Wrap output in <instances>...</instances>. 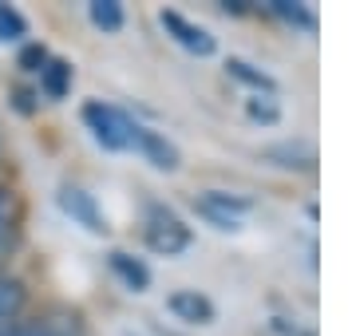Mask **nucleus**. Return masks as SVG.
<instances>
[{
  "instance_id": "obj_1",
  "label": "nucleus",
  "mask_w": 356,
  "mask_h": 336,
  "mask_svg": "<svg viewBox=\"0 0 356 336\" xmlns=\"http://www.w3.org/2000/svg\"><path fill=\"white\" fill-rule=\"evenodd\" d=\"M83 127L91 131V139L99 142L103 151H131V131H135V119L115 103H103V99H91L83 103Z\"/></svg>"
},
{
  "instance_id": "obj_2",
  "label": "nucleus",
  "mask_w": 356,
  "mask_h": 336,
  "mask_svg": "<svg viewBox=\"0 0 356 336\" xmlns=\"http://www.w3.org/2000/svg\"><path fill=\"white\" fill-rule=\"evenodd\" d=\"M143 237H147V249H154L159 258H178V253H186L194 242L191 226L178 218L175 210L159 206L151 202L147 206V226H143Z\"/></svg>"
},
{
  "instance_id": "obj_3",
  "label": "nucleus",
  "mask_w": 356,
  "mask_h": 336,
  "mask_svg": "<svg viewBox=\"0 0 356 336\" xmlns=\"http://www.w3.org/2000/svg\"><path fill=\"white\" fill-rule=\"evenodd\" d=\"M191 206L198 218H206L214 230L222 233H238L242 230L245 214L254 210V202L245 194H229V190H198V194L191 198Z\"/></svg>"
},
{
  "instance_id": "obj_4",
  "label": "nucleus",
  "mask_w": 356,
  "mask_h": 336,
  "mask_svg": "<svg viewBox=\"0 0 356 336\" xmlns=\"http://www.w3.org/2000/svg\"><path fill=\"white\" fill-rule=\"evenodd\" d=\"M159 24H163V32L170 40H175L178 48H186L191 56H214L218 52V36L210 32V28L194 24V20H186V16L178 12V8H163L159 12Z\"/></svg>"
},
{
  "instance_id": "obj_5",
  "label": "nucleus",
  "mask_w": 356,
  "mask_h": 336,
  "mask_svg": "<svg viewBox=\"0 0 356 336\" xmlns=\"http://www.w3.org/2000/svg\"><path fill=\"white\" fill-rule=\"evenodd\" d=\"M60 210H64L76 226H83L88 233H95V237L111 230V226H107V214H103L99 202H95V194H88V190L76 186V182H64V186H60Z\"/></svg>"
},
{
  "instance_id": "obj_6",
  "label": "nucleus",
  "mask_w": 356,
  "mask_h": 336,
  "mask_svg": "<svg viewBox=\"0 0 356 336\" xmlns=\"http://www.w3.org/2000/svg\"><path fill=\"white\" fill-rule=\"evenodd\" d=\"M131 151H139L151 167L166 170V174H175L178 167H182V151H178L175 142L166 139L163 131L154 127H143V123H135V131H131Z\"/></svg>"
},
{
  "instance_id": "obj_7",
  "label": "nucleus",
  "mask_w": 356,
  "mask_h": 336,
  "mask_svg": "<svg viewBox=\"0 0 356 336\" xmlns=\"http://www.w3.org/2000/svg\"><path fill=\"white\" fill-rule=\"evenodd\" d=\"M166 309H170V317H178L182 324H198V328L218 321V305L206 297V293H198V289H175V293L166 297Z\"/></svg>"
},
{
  "instance_id": "obj_8",
  "label": "nucleus",
  "mask_w": 356,
  "mask_h": 336,
  "mask_svg": "<svg viewBox=\"0 0 356 336\" xmlns=\"http://www.w3.org/2000/svg\"><path fill=\"white\" fill-rule=\"evenodd\" d=\"M107 265H111V273L127 285L131 293H147L151 281H154L151 265H147L143 258H135L131 249H111V253H107Z\"/></svg>"
},
{
  "instance_id": "obj_9",
  "label": "nucleus",
  "mask_w": 356,
  "mask_h": 336,
  "mask_svg": "<svg viewBox=\"0 0 356 336\" xmlns=\"http://www.w3.org/2000/svg\"><path fill=\"white\" fill-rule=\"evenodd\" d=\"M226 76L234 79V83H242V87H250L254 95H277V79L269 76L266 67L250 64V60H242V56H229L226 64Z\"/></svg>"
},
{
  "instance_id": "obj_10",
  "label": "nucleus",
  "mask_w": 356,
  "mask_h": 336,
  "mask_svg": "<svg viewBox=\"0 0 356 336\" xmlns=\"http://www.w3.org/2000/svg\"><path fill=\"white\" fill-rule=\"evenodd\" d=\"M266 158L281 170H297V174H313L317 170V151L309 142H277L266 146Z\"/></svg>"
},
{
  "instance_id": "obj_11",
  "label": "nucleus",
  "mask_w": 356,
  "mask_h": 336,
  "mask_svg": "<svg viewBox=\"0 0 356 336\" xmlns=\"http://www.w3.org/2000/svg\"><path fill=\"white\" fill-rule=\"evenodd\" d=\"M72 83H76V67L67 64V60H60V56H51L48 64H44V72H40V95L44 99H67V91H72Z\"/></svg>"
},
{
  "instance_id": "obj_12",
  "label": "nucleus",
  "mask_w": 356,
  "mask_h": 336,
  "mask_svg": "<svg viewBox=\"0 0 356 336\" xmlns=\"http://www.w3.org/2000/svg\"><path fill=\"white\" fill-rule=\"evenodd\" d=\"M28 305V289L20 277H8V273H0V328L4 324L20 321V312Z\"/></svg>"
},
{
  "instance_id": "obj_13",
  "label": "nucleus",
  "mask_w": 356,
  "mask_h": 336,
  "mask_svg": "<svg viewBox=\"0 0 356 336\" xmlns=\"http://www.w3.org/2000/svg\"><path fill=\"white\" fill-rule=\"evenodd\" d=\"M266 12L285 20V24H293V28H305V32H317V24H321L317 12H313V4H301V0H269Z\"/></svg>"
},
{
  "instance_id": "obj_14",
  "label": "nucleus",
  "mask_w": 356,
  "mask_h": 336,
  "mask_svg": "<svg viewBox=\"0 0 356 336\" xmlns=\"http://www.w3.org/2000/svg\"><path fill=\"white\" fill-rule=\"evenodd\" d=\"M88 20L99 28L103 36H115V32H123V24H127V8L119 0H91Z\"/></svg>"
},
{
  "instance_id": "obj_15",
  "label": "nucleus",
  "mask_w": 356,
  "mask_h": 336,
  "mask_svg": "<svg viewBox=\"0 0 356 336\" xmlns=\"http://www.w3.org/2000/svg\"><path fill=\"white\" fill-rule=\"evenodd\" d=\"M245 115H250V123H257V127H277L281 123L277 95H254V99H245Z\"/></svg>"
},
{
  "instance_id": "obj_16",
  "label": "nucleus",
  "mask_w": 356,
  "mask_h": 336,
  "mask_svg": "<svg viewBox=\"0 0 356 336\" xmlns=\"http://www.w3.org/2000/svg\"><path fill=\"white\" fill-rule=\"evenodd\" d=\"M28 36V16L13 4H0V44H20Z\"/></svg>"
},
{
  "instance_id": "obj_17",
  "label": "nucleus",
  "mask_w": 356,
  "mask_h": 336,
  "mask_svg": "<svg viewBox=\"0 0 356 336\" xmlns=\"http://www.w3.org/2000/svg\"><path fill=\"white\" fill-rule=\"evenodd\" d=\"M0 336H67L56 321H13L0 328Z\"/></svg>"
},
{
  "instance_id": "obj_18",
  "label": "nucleus",
  "mask_w": 356,
  "mask_h": 336,
  "mask_svg": "<svg viewBox=\"0 0 356 336\" xmlns=\"http://www.w3.org/2000/svg\"><path fill=\"white\" fill-rule=\"evenodd\" d=\"M48 60H51V52L44 48V44H36V40H32V44H24V48H20V56H16V67H20L24 76H40Z\"/></svg>"
},
{
  "instance_id": "obj_19",
  "label": "nucleus",
  "mask_w": 356,
  "mask_h": 336,
  "mask_svg": "<svg viewBox=\"0 0 356 336\" xmlns=\"http://www.w3.org/2000/svg\"><path fill=\"white\" fill-rule=\"evenodd\" d=\"M8 103H13V111H16V115L32 119V115L40 111V91H36V87H28V83H20V87H13V91H8Z\"/></svg>"
},
{
  "instance_id": "obj_20",
  "label": "nucleus",
  "mask_w": 356,
  "mask_h": 336,
  "mask_svg": "<svg viewBox=\"0 0 356 336\" xmlns=\"http://www.w3.org/2000/svg\"><path fill=\"white\" fill-rule=\"evenodd\" d=\"M0 230H20V206H16L13 186L0 182Z\"/></svg>"
},
{
  "instance_id": "obj_21",
  "label": "nucleus",
  "mask_w": 356,
  "mask_h": 336,
  "mask_svg": "<svg viewBox=\"0 0 356 336\" xmlns=\"http://www.w3.org/2000/svg\"><path fill=\"white\" fill-rule=\"evenodd\" d=\"M269 324H273V333H277V336H317L313 328H301V324H289L285 317H273Z\"/></svg>"
},
{
  "instance_id": "obj_22",
  "label": "nucleus",
  "mask_w": 356,
  "mask_h": 336,
  "mask_svg": "<svg viewBox=\"0 0 356 336\" xmlns=\"http://www.w3.org/2000/svg\"><path fill=\"white\" fill-rule=\"evenodd\" d=\"M16 237H20V230H0V258H8V253H13Z\"/></svg>"
},
{
  "instance_id": "obj_23",
  "label": "nucleus",
  "mask_w": 356,
  "mask_h": 336,
  "mask_svg": "<svg viewBox=\"0 0 356 336\" xmlns=\"http://www.w3.org/2000/svg\"><path fill=\"white\" fill-rule=\"evenodd\" d=\"M222 12H229V16H245V12H250V4H245V0H222Z\"/></svg>"
}]
</instances>
